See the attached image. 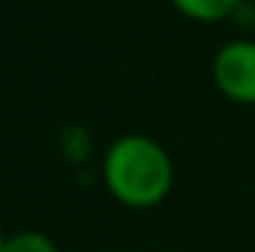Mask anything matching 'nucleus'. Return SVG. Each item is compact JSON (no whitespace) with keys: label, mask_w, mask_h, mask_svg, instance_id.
Instances as JSON below:
<instances>
[{"label":"nucleus","mask_w":255,"mask_h":252,"mask_svg":"<svg viewBox=\"0 0 255 252\" xmlns=\"http://www.w3.org/2000/svg\"><path fill=\"white\" fill-rule=\"evenodd\" d=\"M100 178L117 204L129 210H152L171 194L174 162L158 139L145 132H126L107 145Z\"/></svg>","instance_id":"f257e3e1"},{"label":"nucleus","mask_w":255,"mask_h":252,"mask_svg":"<svg viewBox=\"0 0 255 252\" xmlns=\"http://www.w3.org/2000/svg\"><path fill=\"white\" fill-rule=\"evenodd\" d=\"M217 91L233 104L255 107V39H230L210 62Z\"/></svg>","instance_id":"f03ea898"},{"label":"nucleus","mask_w":255,"mask_h":252,"mask_svg":"<svg viewBox=\"0 0 255 252\" xmlns=\"http://www.w3.org/2000/svg\"><path fill=\"white\" fill-rule=\"evenodd\" d=\"M171 6L194 23H220L236 13L239 0H171Z\"/></svg>","instance_id":"7ed1b4c3"},{"label":"nucleus","mask_w":255,"mask_h":252,"mask_svg":"<svg viewBox=\"0 0 255 252\" xmlns=\"http://www.w3.org/2000/svg\"><path fill=\"white\" fill-rule=\"evenodd\" d=\"M3 252H58V246L42 230H16L6 236Z\"/></svg>","instance_id":"20e7f679"},{"label":"nucleus","mask_w":255,"mask_h":252,"mask_svg":"<svg viewBox=\"0 0 255 252\" xmlns=\"http://www.w3.org/2000/svg\"><path fill=\"white\" fill-rule=\"evenodd\" d=\"M3 246H6V233L0 230V252H3Z\"/></svg>","instance_id":"39448f33"}]
</instances>
